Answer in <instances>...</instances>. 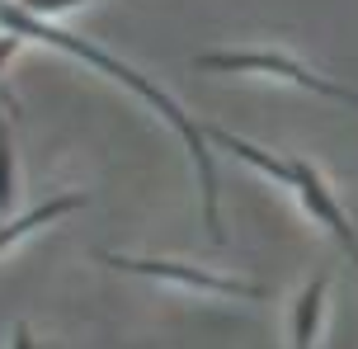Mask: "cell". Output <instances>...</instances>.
Segmentation results:
<instances>
[{"mask_svg":"<svg viewBox=\"0 0 358 349\" xmlns=\"http://www.w3.org/2000/svg\"><path fill=\"white\" fill-rule=\"evenodd\" d=\"M287 189L302 199V208L311 213V218L321 222L330 236L344 245V255L358 264V232H354V222L344 218V208H340V199L330 194V184H325V175L311 161H302V156H292V175H287Z\"/></svg>","mask_w":358,"mask_h":349,"instance_id":"cell-4","label":"cell"},{"mask_svg":"<svg viewBox=\"0 0 358 349\" xmlns=\"http://www.w3.org/2000/svg\"><path fill=\"white\" fill-rule=\"evenodd\" d=\"M85 194H62V199H48L43 208H29L24 218H15V222H5L0 227V250L5 245H15L19 236H29V232H38L43 222H57V218H66V213H76V208H85Z\"/></svg>","mask_w":358,"mask_h":349,"instance_id":"cell-6","label":"cell"},{"mask_svg":"<svg viewBox=\"0 0 358 349\" xmlns=\"http://www.w3.org/2000/svg\"><path fill=\"white\" fill-rule=\"evenodd\" d=\"M15 48H19V34H5V29H0V66L10 62V52H15Z\"/></svg>","mask_w":358,"mask_h":349,"instance_id":"cell-10","label":"cell"},{"mask_svg":"<svg viewBox=\"0 0 358 349\" xmlns=\"http://www.w3.org/2000/svg\"><path fill=\"white\" fill-rule=\"evenodd\" d=\"M24 10H34V15H43V19H52V15H62V10H76V5H90V0H19Z\"/></svg>","mask_w":358,"mask_h":349,"instance_id":"cell-8","label":"cell"},{"mask_svg":"<svg viewBox=\"0 0 358 349\" xmlns=\"http://www.w3.org/2000/svg\"><path fill=\"white\" fill-rule=\"evenodd\" d=\"M108 269H123V274H146L161 278V283H179V288H194V293H222V297H245V302H259L264 288L259 283H245V278H227V274H208V269H194V264H175V259H132V255H113V250H99Z\"/></svg>","mask_w":358,"mask_h":349,"instance_id":"cell-3","label":"cell"},{"mask_svg":"<svg viewBox=\"0 0 358 349\" xmlns=\"http://www.w3.org/2000/svg\"><path fill=\"white\" fill-rule=\"evenodd\" d=\"M10 349H38V345H34V335H29V326H24V321H19L15 331H10Z\"/></svg>","mask_w":358,"mask_h":349,"instance_id":"cell-9","label":"cell"},{"mask_svg":"<svg viewBox=\"0 0 358 349\" xmlns=\"http://www.w3.org/2000/svg\"><path fill=\"white\" fill-rule=\"evenodd\" d=\"M198 71H236V76H273V80H287L297 90H311V94H325V99H340V104H354L358 109V90L349 85H335L325 80L321 71L302 66L297 57L278 52V48H227V52H203L194 57Z\"/></svg>","mask_w":358,"mask_h":349,"instance_id":"cell-2","label":"cell"},{"mask_svg":"<svg viewBox=\"0 0 358 349\" xmlns=\"http://www.w3.org/2000/svg\"><path fill=\"white\" fill-rule=\"evenodd\" d=\"M5 109H15V104L0 94V218H5V213H10V203H15V142H10Z\"/></svg>","mask_w":358,"mask_h":349,"instance_id":"cell-7","label":"cell"},{"mask_svg":"<svg viewBox=\"0 0 358 349\" xmlns=\"http://www.w3.org/2000/svg\"><path fill=\"white\" fill-rule=\"evenodd\" d=\"M330 274H316L306 283L297 302H292V349H311L316 335H321V321H325V297H330Z\"/></svg>","mask_w":358,"mask_h":349,"instance_id":"cell-5","label":"cell"},{"mask_svg":"<svg viewBox=\"0 0 358 349\" xmlns=\"http://www.w3.org/2000/svg\"><path fill=\"white\" fill-rule=\"evenodd\" d=\"M0 29H5V34H19V38H34V43H48V48H62L66 57H80V62H90V66H94V71H104V76H113L118 85H127L137 99H146V104H151V109L161 113V118L179 132V137H184V147H189V156H194L198 189H203V222H208V236H213L217 245L227 241L222 218H217V166H213V151H208V132H203V123H194V118L179 109L165 90H156L142 71H132L127 62L108 57L104 48H94V43H85V38H76V34H66V29L48 24L43 15L24 10L19 0H0Z\"/></svg>","mask_w":358,"mask_h":349,"instance_id":"cell-1","label":"cell"}]
</instances>
